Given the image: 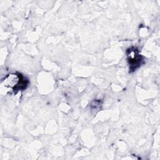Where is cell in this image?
I'll return each instance as SVG.
<instances>
[{"label": "cell", "mask_w": 160, "mask_h": 160, "mask_svg": "<svg viewBox=\"0 0 160 160\" xmlns=\"http://www.w3.org/2000/svg\"><path fill=\"white\" fill-rule=\"evenodd\" d=\"M27 84V79L19 74L12 73L9 74L4 79L5 86L10 88L14 91L26 89Z\"/></svg>", "instance_id": "obj_1"}]
</instances>
